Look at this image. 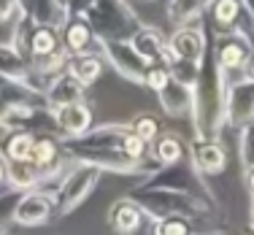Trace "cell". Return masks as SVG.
<instances>
[{"label": "cell", "instance_id": "52a82bcc", "mask_svg": "<svg viewBox=\"0 0 254 235\" xmlns=\"http://www.w3.org/2000/svg\"><path fill=\"white\" fill-rule=\"evenodd\" d=\"M100 54L125 81H132V84L146 81V70L152 62L146 57H141L130 41H100Z\"/></svg>", "mask_w": 254, "mask_h": 235}, {"label": "cell", "instance_id": "74e56055", "mask_svg": "<svg viewBox=\"0 0 254 235\" xmlns=\"http://www.w3.org/2000/svg\"><path fill=\"white\" fill-rule=\"evenodd\" d=\"M249 225L254 227V195H252V203H249Z\"/></svg>", "mask_w": 254, "mask_h": 235}, {"label": "cell", "instance_id": "5b68a950", "mask_svg": "<svg viewBox=\"0 0 254 235\" xmlns=\"http://www.w3.org/2000/svg\"><path fill=\"white\" fill-rule=\"evenodd\" d=\"M103 171L98 165H89V162H73L70 171L63 173L57 184H54L52 195H54V206H57L60 216H68L87 200L95 192V186L100 184Z\"/></svg>", "mask_w": 254, "mask_h": 235}, {"label": "cell", "instance_id": "ab89813d", "mask_svg": "<svg viewBox=\"0 0 254 235\" xmlns=\"http://www.w3.org/2000/svg\"><path fill=\"white\" fill-rule=\"evenodd\" d=\"M244 3H246V5H249V8L254 11V0H244Z\"/></svg>", "mask_w": 254, "mask_h": 235}, {"label": "cell", "instance_id": "9c48e42d", "mask_svg": "<svg viewBox=\"0 0 254 235\" xmlns=\"http://www.w3.org/2000/svg\"><path fill=\"white\" fill-rule=\"evenodd\" d=\"M254 122V78L244 76L227 84L225 100V127L238 132L244 124Z\"/></svg>", "mask_w": 254, "mask_h": 235}, {"label": "cell", "instance_id": "8d00e7d4", "mask_svg": "<svg viewBox=\"0 0 254 235\" xmlns=\"http://www.w3.org/2000/svg\"><path fill=\"white\" fill-rule=\"evenodd\" d=\"M5 168H8V160H5L3 154H0V186L5 184Z\"/></svg>", "mask_w": 254, "mask_h": 235}, {"label": "cell", "instance_id": "7c38bea8", "mask_svg": "<svg viewBox=\"0 0 254 235\" xmlns=\"http://www.w3.org/2000/svg\"><path fill=\"white\" fill-rule=\"evenodd\" d=\"M157 100H160V108L173 119L181 117H192V106H195V87L179 81V78H168L160 89H157Z\"/></svg>", "mask_w": 254, "mask_h": 235}, {"label": "cell", "instance_id": "1f68e13d", "mask_svg": "<svg viewBox=\"0 0 254 235\" xmlns=\"http://www.w3.org/2000/svg\"><path fill=\"white\" fill-rule=\"evenodd\" d=\"M168 78H171L168 65L165 62H152V65H149V70H146V81H143V87H149V89H154V92H157Z\"/></svg>", "mask_w": 254, "mask_h": 235}, {"label": "cell", "instance_id": "b9f144b4", "mask_svg": "<svg viewBox=\"0 0 254 235\" xmlns=\"http://www.w3.org/2000/svg\"><path fill=\"white\" fill-rule=\"evenodd\" d=\"M197 235H200V233H197Z\"/></svg>", "mask_w": 254, "mask_h": 235}, {"label": "cell", "instance_id": "603a6c76", "mask_svg": "<svg viewBox=\"0 0 254 235\" xmlns=\"http://www.w3.org/2000/svg\"><path fill=\"white\" fill-rule=\"evenodd\" d=\"M211 0H171L168 3V22L171 25H195L197 19L208 11Z\"/></svg>", "mask_w": 254, "mask_h": 235}, {"label": "cell", "instance_id": "f546056e", "mask_svg": "<svg viewBox=\"0 0 254 235\" xmlns=\"http://www.w3.org/2000/svg\"><path fill=\"white\" fill-rule=\"evenodd\" d=\"M130 132H135L141 141L152 143L157 135H160V119L154 114H138L135 119L130 122Z\"/></svg>", "mask_w": 254, "mask_h": 235}, {"label": "cell", "instance_id": "484cf974", "mask_svg": "<svg viewBox=\"0 0 254 235\" xmlns=\"http://www.w3.org/2000/svg\"><path fill=\"white\" fill-rule=\"evenodd\" d=\"M63 41H60V30L49 27V25H35L33 38H30V59H38L52 54L54 49H60Z\"/></svg>", "mask_w": 254, "mask_h": 235}, {"label": "cell", "instance_id": "4fadbf2b", "mask_svg": "<svg viewBox=\"0 0 254 235\" xmlns=\"http://www.w3.org/2000/svg\"><path fill=\"white\" fill-rule=\"evenodd\" d=\"M52 111H54V124H57L60 138L81 135V132H87L95 124V114H92V108H89V103H84V100L52 108Z\"/></svg>", "mask_w": 254, "mask_h": 235}, {"label": "cell", "instance_id": "5bb4252c", "mask_svg": "<svg viewBox=\"0 0 254 235\" xmlns=\"http://www.w3.org/2000/svg\"><path fill=\"white\" fill-rule=\"evenodd\" d=\"M190 157L203 176H216L227 168V149L219 138H195L190 146Z\"/></svg>", "mask_w": 254, "mask_h": 235}, {"label": "cell", "instance_id": "8992f818", "mask_svg": "<svg viewBox=\"0 0 254 235\" xmlns=\"http://www.w3.org/2000/svg\"><path fill=\"white\" fill-rule=\"evenodd\" d=\"M141 184L168 186V189L192 192V195H203V197H208V200H214V192L205 184L203 173L195 168V162H192L190 154L179 162H171V165H160V171H154V173H146Z\"/></svg>", "mask_w": 254, "mask_h": 235}, {"label": "cell", "instance_id": "6da1fadb", "mask_svg": "<svg viewBox=\"0 0 254 235\" xmlns=\"http://www.w3.org/2000/svg\"><path fill=\"white\" fill-rule=\"evenodd\" d=\"M127 132H130V124L122 122L92 124L81 135L60 138V146H63V154L70 162H89V165H98L103 173H119V176L146 173V168L125 154Z\"/></svg>", "mask_w": 254, "mask_h": 235}, {"label": "cell", "instance_id": "7402d4cb", "mask_svg": "<svg viewBox=\"0 0 254 235\" xmlns=\"http://www.w3.org/2000/svg\"><path fill=\"white\" fill-rule=\"evenodd\" d=\"M149 157L157 165H171L187 157V146L176 132H160L152 143H149Z\"/></svg>", "mask_w": 254, "mask_h": 235}, {"label": "cell", "instance_id": "3957f363", "mask_svg": "<svg viewBox=\"0 0 254 235\" xmlns=\"http://www.w3.org/2000/svg\"><path fill=\"white\" fill-rule=\"evenodd\" d=\"M127 195L143 208V216L149 219H162V216H197L211 214V200L203 195H192V192H179V189H168V186H149V184H135Z\"/></svg>", "mask_w": 254, "mask_h": 235}, {"label": "cell", "instance_id": "4dcf8cb0", "mask_svg": "<svg viewBox=\"0 0 254 235\" xmlns=\"http://www.w3.org/2000/svg\"><path fill=\"white\" fill-rule=\"evenodd\" d=\"M22 192L8 186V189H0V235L5 233V227L11 225V216H14V206L19 200Z\"/></svg>", "mask_w": 254, "mask_h": 235}, {"label": "cell", "instance_id": "2e32d148", "mask_svg": "<svg viewBox=\"0 0 254 235\" xmlns=\"http://www.w3.org/2000/svg\"><path fill=\"white\" fill-rule=\"evenodd\" d=\"M106 225L111 227V233L117 235H135L143 225V208L132 200L130 195L119 197V200L111 203L106 214Z\"/></svg>", "mask_w": 254, "mask_h": 235}, {"label": "cell", "instance_id": "836d02e7", "mask_svg": "<svg viewBox=\"0 0 254 235\" xmlns=\"http://www.w3.org/2000/svg\"><path fill=\"white\" fill-rule=\"evenodd\" d=\"M11 114H14V106H11V100L5 98L3 92H0V124H5V127H8Z\"/></svg>", "mask_w": 254, "mask_h": 235}, {"label": "cell", "instance_id": "ffe728a7", "mask_svg": "<svg viewBox=\"0 0 254 235\" xmlns=\"http://www.w3.org/2000/svg\"><path fill=\"white\" fill-rule=\"evenodd\" d=\"M130 44L138 49L141 57H146L149 62H162V54L168 49V38L162 35V30H157L152 25H141L132 33Z\"/></svg>", "mask_w": 254, "mask_h": 235}, {"label": "cell", "instance_id": "d6a6232c", "mask_svg": "<svg viewBox=\"0 0 254 235\" xmlns=\"http://www.w3.org/2000/svg\"><path fill=\"white\" fill-rule=\"evenodd\" d=\"M22 11L19 0H0V22H11Z\"/></svg>", "mask_w": 254, "mask_h": 235}, {"label": "cell", "instance_id": "60d3db41", "mask_svg": "<svg viewBox=\"0 0 254 235\" xmlns=\"http://www.w3.org/2000/svg\"><path fill=\"white\" fill-rule=\"evenodd\" d=\"M246 235H254V227L249 225V230H246Z\"/></svg>", "mask_w": 254, "mask_h": 235}, {"label": "cell", "instance_id": "f35d334b", "mask_svg": "<svg viewBox=\"0 0 254 235\" xmlns=\"http://www.w3.org/2000/svg\"><path fill=\"white\" fill-rule=\"evenodd\" d=\"M19 5H22V11H30V5H33V0H19Z\"/></svg>", "mask_w": 254, "mask_h": 235}, {"label": "cell", "instance_id": "277c9868", "mask_svg": "<svg viewBox=\"0 0 254 235\" xmlns=\"http://www.w3.org/2000/svg\"><path fill=\"white\" fill-rule=\"evenodd\" d=\"M81 16L95 30L98 41H130L143 25L127 0H92Z\"/></svg>", "mask_w": 254, "mask_h": 235}, {"label": "cell", "instance_id": "44dd1931", "mask_svg": "<svg viewBox=\"0 0 254 235\" xmlns=\"http://www.w3.org/2000/svg\"><path fill=\"white\" fill-rule=\"evenodd\" d=\"M68 70L76 81H81L84 87L95 84L103 73V54L100 52H78V54H70L68 59Z\"/></svg>", "mask_w": 254, "mask_h": 235}, {"label": "cell", "instance_id": "e575fe53", "mask_svg": "<svg viewBox=\"0 0 254 235\" xmlns=\"http://www.w3.org/2000/svg\"><path fill=\"white\" fill-rule=\"evenodd\" d=\"M65 3H68V16H81L92 0H65Z\"/></svg>", "mask_w": 254, "mask_h": 235}, {"label": "cell", "instance_id": "f1b7e54d", "mask_svg": "<svg viewBox=\"0 0 254 235\" xmlns=\"http://www.w3.org/2000/svg\"><path fill=\"white\" fill-rule=\"evenodd\" d=\"M238 162L244 171L254 168V122L238 130Z\"/></svg>", "mask_w": 254, "mask_h": 235}, {"label": "cell", "instance_id": "9a60e30c", "mask_svg": "<svg viewBox=\"0 0 254 235\" xmlns=\"http://www.w3.org/2000/svg\"><path fill=\"white\" fill-rule=\"evenodd\" d=\"M168 46L173 49L176 57L200 62L203 54L208 52V35H205V30L197 25V22L195 25H181V27H176V33L168 38Z\"/></svg>", "mask_w": 254, "mask_h": 235}, {"label": "cell", "instance_id": "30bf717a", "mask_svg": "<svg viewBox=\"0 0 254 235\" xmlns=\"http://www.w3.org/2000/svg\"><path fill=\"white\" fill-rule=\"evenodd\" d=\"M211 49H214V57H216V62L222 65V70L230 76V73H244L246 62H249V54H252V44L244 35L227 30V33L214 35Z\"/></svg>", "mask_w": 254, "mask_h": 235}, {"label": "cell", "instance_id": "7a4b0ae2", "mask_svg": "<svg viewBox=\"0 0 254 235\" xmlns=\"http://www.w3.org/2000/svg\"><path fill=\"white\" fill-rule=\"evenodd\" d=\"M227 73L216 62L214 49L200 59V73L195 81V106H192V130L195 138H219L225 130V100H227Z\"/></svg>", "mask_w": 254, "mask_h": 235}, {"label": "cell", "instance_id": "d6986e66", "mask_svg": "<svg viewBox=\"0 0 254 235\" xmlns=\"http://www.w3.org/2000/svg\"><path fill=\"white\" fill-rule=\"evenodd\" d=\"M38 132L27 130V127H8L0 138V154L8 162L16 160H30V152H33V143Z\"/></svg>", "mask_w": 254, "mask_h": 235}, {"label": "cell", "instance_id": "8fae6325", "mask_svg": "<svg viewBox=\"0 0 254 235\" xmlns=\"http://www.w3.org/2000/svg\"><path fill=\"white\" fill-rule=\"evenodd\" d=\"M0 73L16 84H25V87L41 89V92L46 89V81L35 70L33 59L25 57V54L19 49H14L11 44H0Z\"/></svg>", "mask_w": 254, "mask_h": 235}, {"label": "cell", "instance_id": "cb8c5ba5", "mask_svg": "<svg viewBox=\"0 0 254 235\" xmlns=\"http://www.w3.org/2000/svg\"><path fill=\"white\" fill-rule=\"evenodd\" d=\"M5 184L14 186V189H19V192L35 189V186L41 184V171L30 160L8 162V168H5Z\"/></svg>", "mask_w": 254, "mask_h": 235}, {"label": "cell", "instance_id": "e0dca14e", "mask_svg": "<svg viewBox=\"0 0 254 235\" xmlns=\"http://www.w3.org/2000/svg\"><path fill=\"white\" fill-rule=\"evenodd\" d=\"M60 41H63V46L70 54L92 52V46L100 44L98 35H95V30L89 27V22L84 19V16H68V22L60 27Z\"/></svg>", "mask_w": 254, "mask_h": 235}, {"label": "cell", "instance_id": "83f0119b", "mask_svg": "<svg viewBox=\"0 0 254 235\" xmlns=\"http://www.w3.org/2000/svg\"><path fill=\"white\" fill-rule=\"evenodd\" d=\"M152 235H197V233H195V227H192V219H190V216L173 214V216L154 219Z\"/></svg>", "mask_w": 254, "mask_h": 235}, {"label": "cell", "instance_id": "ac0fdd59", "mask_svg": "<svg viewBox=\"0 0 254 235\" xmlns=\"http://www.w3.org/2000/svg\"><path fill=\"white\" fill-rule=\"evenodd\" d=\"M84 89H87V87H84L81 81H76L68 70H63V73H57L54 78H49L44 95H46L49 108H60V106L76 103V100H84Z\"/></svg>", "mask_w": 254, "mask_h": 235}, {"label": "cell", "instance_id": "d4e9b609", "mask_svg": "<svg viewBox=\"0 0 254 235\" xmlns=\"http://www.w3.org/2000/svg\"><path fill=\"white\" fill-rule=\"evenodd\" d=\"M30 14L38 25H49L60 30L68 22V3L65 0H33Z\"/></svg>", "mask_w": 254, "mask_h": 235}, {"label": "cell", "instance_id": "ba28073f", "mask_svg": "<svg viewBox=\"0 0 254 235\" xmlns=\"http://www.w3.org/2000/svg\"><path fill=\"white\" fill-rule=\"evenodd\" d=\"M54 214H57V206H54L52 189L35 186V189H27L19 195L11 222H14V225H22V227H41V225H46Z\"/></svg>", "mask_w": 254, "mask_h": 235}, {"label": "cell", "instance_id": "4316f807", "mask_svg": "<svg viewBox=\"0 0 254 235\" xmlns=\"http://www.w3.org/2000/svg\"><path fill=\"white\" fill-rule=\"evenodd\" d=\"M38 22L33 19V14L30 11H19V14L14 16V33H11V46L14 49H19L25 57H30V38H33V30Z\"/></svg>", "mask_w": 254, "mask_h": 235}, {"label": "cell", "instance_id": "d590c367", "mask_svg": "<svg viewBox=\"0 0 254 235\" xmlns=\"http://www.w3.org/2000/svg\"><path fill=\"white\" fill-rule=\"evenodd\" d=\"M244 178H246V189H249V195H254V168L252 171H244Z\"/></svg>", "mask_w": 254, "mask_h": 235}]
</instances>
